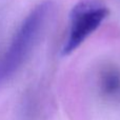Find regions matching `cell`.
Instances as JSON below:
<instances>
[{
    "label": "cell",
    "mask_w": 120,
    "mask_h": 120,
    "mask_svg": "<svg viewBox=\"0 0 120 120\" xmlns=\"http://www.w3.org/2000/svg\"><path fill=\"white\" fill-rule=\"evenodd\" d=\"M109 10L98 0H80L70 13V25L61 50L64 56L76 51L105 20Z\"/></svg>",
    "instance_id": "7a4b0ae2"
},
{
    "label": "cell",
    "mask_w": 120,
    "mask_h": 120,
    "mask_svg": "<svg viewBox=\"0 0 120 120\" xmlns=\"http://www.w3.org/2000/svg\"><path fill=\"white\" fill-rule=\"evenodd\" d=\"M98 86L102 97L113 102H120V66L106 65L100 71Z\"/></svg>",
    "instance_id": "3957f363"
},
{
    "label": "cell",
    "mask_w": 120,
    "mask_h": 120,
    "mask_svg": "<svg viewBox=\"0 0 120 120\" xmlns=\"http://www.w3.org/2000/svg\"><path fill=\"white\" fill-rule=\"evenodd\" d=\"M55 3L43 1L31 11L12 39L0 61V84L14 76L41 39L55 14Z\"/></svg>",
    "instance_id": "6da1fadb"
}]
</instances>
